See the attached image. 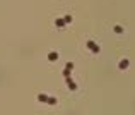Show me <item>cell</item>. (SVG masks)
Wrapping results in <instances>:
<instances>
[{"mask_svg":"<svg viewBox=\"0 0 135 115\" xmlns=\"http://www.w3.org/2000/svg\"><path fill=\"white\" fill-rule=\"evenodd\" d=\"M72 69H73V64H72V62H68L67 65H65V70H63V76H65V77H68V74L72 72Z\"/></svg>","mask_w":135,"mask_h":115,"instance_id":"6da1fadb","label":"cell"},{"mask_svg":"<svg viewBox=\"0 0 135 115\" xmlns=\"http://www.w3.org/2000/svg\"><path fill=\"white\" fill-rule=\"evenodd\" d=\"M87 46H89V48H91V50H92L94 53H99V46L96 45L94 41H87Z\"/></svg>","mask_w":135,"mask_h":115,"instance_id":"7a4b0ae2","label":"cell"},{"mask_svg":"<svg viewBox=\"0 0 135 115\" xmlns=\"http://www.w3.org/2000/svg\"><path fill=\"white\" fill-rule=\"evenodd\" d=\"M128 60H127V58H123V60H120V64H118V67H120V69H121V70H125V69H127V67H128Z\"/></svg>","mask_w":135,"mask_h":115,"instance_id":"3957f363","label":"cell"},{"mask_svg":"<svg viewBox=\"0 0 135 115\" xmlns=\"http://www.w3.org/2000/svg\"><path fill=\"white\" fill-rule=\"evenodd\" d=\"M56 58H58V53L56 52H50L48 53V60H50V62H53V60H56Z\"/></svg>","mask_w":135,"mask_h":115,"instance_id":"277c9868","label":"cell"},{"mask_svg":"<svg viewBox=\"0 0 135 115\" xmlns=\"http://www.w3.org/2000/svg\"><path fill=\"white\" fill-rule=\"evenodd\" d=\"M67 84H68V88H70V89H72V91H75V89H77V86H75V84H73V81L70 79V77H67Z\"/></svg>","mask_w":135,"mask_h":115,"instance_id":"5b68a950","label":"cell"},{"mask_svg":"<svg viewBox=\"0 0 135 115\" xmlns=\"http://www.w3.org/2000/svg\"><path fill=\"white\" fill-rule=\"evenodd\" d=\"M55 24L58 26V28H63V26H65V21H63V19H56Z\"/></svg>","mask_w":135,"mask_h":115,"instance_id":"8992f818","label":"cell"},{"mask_svg":"<svg viewBox=\"0 0 135 115\" xmlns=\"http://www.w3.org/2000/svg\"><path fill=\"white\" fill-rule=\"evenodd\" d=\"M38 100H40V101H48V95H43V93H41V95H38Z\"/></svg>","mask_w":135,"mask_h":115,"instance_id":"52a82bcc","label":"cell"},{"mask_svg":"<svg viewBox=\"0 0 135 115\" xmlns=\"http://www.w3.org/2000/svg\"><path fill=\"white\" fill-rule=\"evenodd\" d=\"M46 103H50V105H56V98H48V101Z\"/></svg>","mask_w":135,"mask_h":115,"instance_id":"ba28073f","label":"cell"},{"mask_svg":"<svg viewBox=\"0 0 135 115\" xmlns=\"http://www.w3.org/2000/svg\"><path fill=\"white\" fill-rule=\"evenodd\" d=\"M63 21H65V24H67V23H72V16H65V19H63Z\"/></svg>","mask_w":135,"mask_h":115,"instance_id":"9c48e42d","label":"cell"},{"mask_svg":"<svg viewBox=\"0 0 135 115\" xmlns=\"http://www.w3.org/2000/svg\"><path fill=\"white\" fill-rule=\"evenodd\" d=\"M115 31H116V33H121L123 29H121V26H116V28H115Z\"/></svg>","mask_w":135,"mask_h":115,"instance_id":"30bf717a","label":"cell"}]
</instances>
